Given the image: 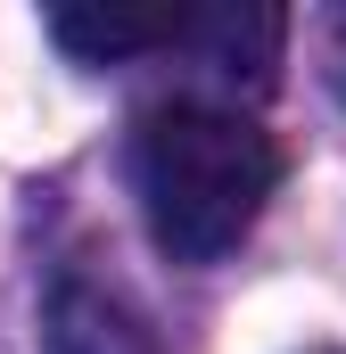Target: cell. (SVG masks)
<instances>
[{
  "label": "cell",
  "mask_w": 346,
  "mask_h": 354,
  "mask_svg": "<svg viewBox=\"0 0 346 354\" xmlns=\"http://www.w3.org/2000/svg\"><path fill=\"white\" fill-rule=\"evenodd\" d=\"M280 181V149L231 107H157L132 140V189L149 239L173 264H215L256 231L264 198Z\"/></svg>",
  "instance_id": "6da1fadb"
},
{
  "label": "cell",
  "mask_w": 346,
  "mask_h": 354,
  "mask_svg": "<svg viewBox=\"0 0 346 354\" xmlns=\"http://www.w3.org/2000/svg\"><path fill=\"white\" fill-rule=\"evenodd\" d=\"M50 354H157V338L116 288L66 272L50 288Z\"/></svg>",
  "instance_id": "7a4b0ae2"
},
{
  "label": "cell",
  "mask_w": 346,
  "mask_h": 354,
  "mask_svg": "<svg viewBox=\"0 0 346 354\" xmlns=\"http://www.w3.org/2000/svg\"><path fill=\"white\" fill-rule=\"evenodd\" d=\"M190 17L198 8H50V33H58V50L107 66V58H132V50L190 41Z\"/></svg>",
  "instance_id": "3957f363"
},
{
  "label": "cell",
  "mask_w": 346,
  "mask_h": 354,
  "mask_svg": "<svg viewBox=\"0 0 346 354\" xmlns=\"http://www.w3.org/2000/svg\"><path fill=\"white\" fill-rule=\"evenodd\" d=\"M190 41H206L215 50V66H248L264 75L272 66V50H280V8H198L190 17Z\"/></svg>",
  "instance_id": "277c9868"
}]
</instances>
